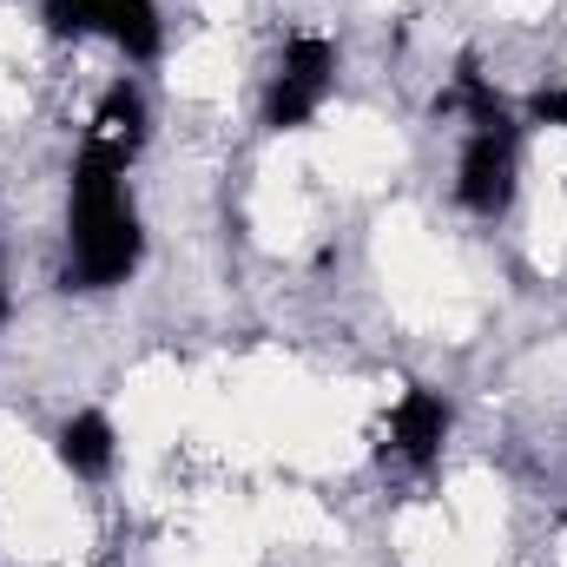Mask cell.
<instances>
[{
	"instance_id": "cell-1",
	"label": "cell",
	"mask_w": 567,
	"mask_h": 567,
	"mask_svg": "<svg viewBox=\"0 0 567 567\" xmlns=\"http://www.w3.org/2000/svg\"><path fill=\"white\" fill-rule=\"evenodd\" d=\"M145 258V218L126 192V165L80 152L73 158V192H66V271L80 290H113L140 271Z\"/></svg>"
},
{
	"instance_id": "cell-2",
	"label": "cell",
	"mask_w": 567,
	"mask_h": 567,
	"mask_svg": "<svg viewBox=\"0 0 567 567\" xmlns=\"http://www.w3.org/2000/svg\"><path fill=\"white\" fill-rule=\"evenodd\" d=\"M515 192H522V126L495 100H482L455 158V205L468 218H502Z\"/></svg>"
},
{
	"instance_id": "cell-3",
	"label": "cell",
	"mask_w": 567,
	"mask_h": 567,
	"mask_svg": "<svg viewBox=\"0 0 567 567\" xmlns=\"http://www.w3.org/2000/svg\"><path fill=\"white\" fill-rule=\"evenodd\" d=\"M337 93V40L330 33H290L278 53V73L265 80V126L303 133Z\"/></svg>"
},
{
	"instance_id": "cell-4",
	"label": "cell",
	"mask_w": 567,
	"mask_h": 567,
	"mask_svg": "<svg viewBox=\"0 0 567 567\" xmlns=\"http://www.w3.org/2000/svg\"><path fill=\"white\" fill-rule=\"evenodd\" d=\"M40 20L53 40H106L126 60L165 53V13L158 0H40Z\"/></svg>"
},
{
	"instance_id": "cell-5",
	"label": "cell",
	"mask_w": 567,
	"mask_h": 567,
	"mask_svg": "<svg viewBox=\"0 0 567 567\" xmlns=\"http://www.w3.org/2000/svg\"><path fill=\"white\" fill-rule=\"evenodd\" d=\"M390 455L396 462H410V468H435L442 462V442H449V403L435 396V390H403L396 403H390Z\"/></svg>"
},
{
	"instance_id": "cell-6",
	"label": "cell",
	"mask_w": 567,
	"mask_h": 567,
	"mask_svg": "<svg viewBox=\"0 0 567 567\" xmlns=\"http://www.w3.org/2000/svg\"><path fill=\"white\" fill-rule=\"evenodd\" d=\"M53 455H60V468L66 475H80V482H106L113 468H120V429L106 410H73L60 435H53Z\"/></svg>"
},
{
	"instance_id": "cell-7",
	"label": "cell",
	"mask_w": 567,
	"mask_h": 567,
	"mask_svg": "<svg viewBox=\"0 0 567 567\" xmlns=\"http://www.w3.org/2000/svg\"><path fill=\"white\" fill-rule=\"evenodd\" d=\"M145 145V100L140 86H106L100 93V106H93V120H86V145L80 152H100V158H113V165H133Z\"/></svg>"
},
{
	"instance_id": "cell-8",
	"label": "cell",
	"mask_w": 567,
	"mask_h": 567,
	"mask_svg": "<svg viewBox=\"0 0 567 567\" xmlns=\"http://www.w3.org/2000/svg\"><path fill=\"white\" fill-rule=\"evenodd\" d=\"M548 133H567V86H548V93H535V106H528Z\"/></svg>"
},
{
	"instance_id": "cell-9",
	"label": "cell",
	"mask_w": 567,
	"mask_h": 567,
	"mask_svg": "<svg viewBox=\"0 0 567 567\" xmlns=\"http://www.w3.org/2000/svg\"><path fill=\"white\" fill-rule=\"evenodd\" d=\"M7 310H13V297H7V278H0V323H7Z\"/></svg>"
}]
</instances>
